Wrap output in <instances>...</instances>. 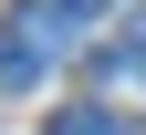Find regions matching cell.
Here are the masks:
<instances>
[{"label": "cell", "mask_w": 146, "mask_h": 135, "mask_svg": "<svg viewBox=\"0 0 146 135\" xmlns=\"http://www.w3.org/2000/svg\"><path fill=\"white\" fill-rule=\"evenodd\" d=\"M52 135H136L115 104H73V114H52Z\"/></svg>", "instance_id": "2"}, {"label": "cell", "mask_w": 146, "mask_h": 135, "mask_svg": "<svg viewBox=\"0 0 146 135\" xmlns=\"http://www.w3.org/2000/svg\"><path fill=\"white\" fill-rule=\"evenodd\" d=\"M52 11H63V21H94V11H115V0H52Z\"/></svg>", "instance_id": "3"}, {"label": "cell", "mask_w": 146, "mask_h": 135, "mask_svg": "<svg viewBox=\"0 0 146 135\" xmlns=\"http://www.w3.org/2000/svg\"><path fill=\"white\" fill-rule=\"evenodd\" d=\"M125 63H136V73H146V21H136V31H125Z\"/></svg>", "instance_id": "4"}, {"label": "cell", "mask_w": 146, "mask_h": 135, "mask_svg": "<svg viewBox=\"0 0 146 135\" xmlns=\"http://www.w3.org/2000/svg\"><path fill=\"white\" fill-rule=\"evenodd\" d=\"M73 42V21L52 11V0H21L11 11V31H0V83H42V63Z\"/></svg>", "instance_id": "1"}]
</instances>
